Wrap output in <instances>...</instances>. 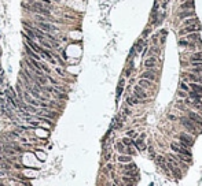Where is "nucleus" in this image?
<instances>
[{
    "instance_id": "1",
    "label": "nucleus",
    "mask_w": 202,
    "mask_h": 186,
    "mask_svg": "<svg viewBox=\"0 0 202 186\" xmlns=\"http://www.w3.org/2000/svg\"><path fill=\"white\" fill-rule=\"evenodd\" d=\"M22 7L29 12H34L36 15H44V16H51V4H43L39 2H29L28 4H22Z\"/></svg>"
},
{
    "instance_id": "2",
    "label": "nucleus",
    "mask_w": 202,
    "mask_h": 186,
    "mask_svg": "<svg viewBox=\"0 0 202 186\" xmlns=\"http://www.w3.org/2000/svg\"><path fill=\"white\" fill-rule=\"evenodd\" d=\"M177 144L181 145V146H184V148H188V149H190V148L194 145V137H192L191 134H188V133H180Z\"/></svg>"
},
{
    "instance_id": "3",
    "label": "nucleus",
    "mask_w": 202,
    "mask_h": 186,
    "mask_svg": "<svg viewBox=\"0 0 202 186\" xmlns=\"http://www.w3.org/2000/svg\"><path fill=\"white\" fill-rule=\"evenodd\" d=\"M202 29V26L199 25V23H192V25H187L184 26V28H181L179 30V36L183 37L186 36V34H190V33H199Z\"/></svg>"
},
{
    "instance_id": "4",
    "label": "nucleus",
    "mask_w": 202,
    "mask_h": 186,
    "mask_svg": "<svg viewBox=\"0 0 202 186\" xmlns=\"http://www.w3.org/2000/svg\"><path fill=\"white\" fill-rule=\"evenodd\" d=\"M171 149L173 150L175 153L183 155V156H186V158H191V156H192L191 150H190L188 148H184V146H181V145H179V144H177V141L171 142Z\"/></svg>"
},
{
    "instance_id": "5",
    "label": "nucleus",
    "mask_w": 202,
    "mask_h": 186,
    "mask_svg": "<svg viewBox=\"0 0 202 186\" xmlns=\"http://www.w3.org/2000/svg\"><path fill=\"white\" fill-rule=\"evenodd\" d=\"M179 120H180V123H181V124H183V126L187 129V132H188V133H191V134H197V133H199V130H197V129H198L197 124L192 123V122L190 120V119L187 118V116H181Z\"/></svg>"
},
{
    "instance_id": "6",
    "label": "nucleus",
    "mask_w": 202,
    "mask_h": 186,
    "mask_svg": "<svg viewBox=\"0 0 202 186\" xmlns=\"http://www.w3.org/2000/svg\"><path fill=\"white\" fill-rule=\"evenodd\" d=\"M181 78L183 81L181 82H194V84H202V75H198V74H192V72H183L181 74Z\"/></svg>"
},
{
    "instance_id": "7",
    "label": "nucleus",
    "mask_w": 202,
    "mask_h": 186,
    "mask_svg": "<svg viewBox=\"0 0 202 186\" xmlns=\"http://www.w3.org/2000/svg\"><path fill=\"white\" fill-rule=\"evenodd\" d=\"M36 23V28H39L40 30L45 32V33H54V32H58V28L54 25H51L49 22H34Z\"/></svg>"
},
{
    "instance_id": "8",
    "label": "nucleus",
    "mask_w": 202,
    "mask_h": 186,
    "mask_svg": "<svg viewBox=\"0 0 202 186\" xmlns=\"http://www.w3.org/2000/svg\"><path fill=\"white\" fill-rule=\"evenodd\" d=\"M187 118L195 123L197 126H202V115L198 114L197 111H191V110H187Z\"/></svg>"
},
{
    "instance_id": "9",
    "label": "nucleus",
    "mask_w": 202,
    "mask_h": 186,
    "mask_svg": "<svg viewBox=\"0 0 202 186\" xmlns=\"http://www.w3.org/2000/svg\"><path fill=\"white\" fill-rule=\"evenodd\" d=\"M140 78H143V80H148V81H151V82H156V81L158 80V78H157L156 68H148V70H146L144 72H142Z\"/></svg>"
},
{
    "instance_id": "10",
    "label": "nucleus",
    "mask_w": 202,
    "mask_h": 186,
    "mask_svg": "<svg viewBox=\"0 0 202 186\" xmlns=\"http://www.w3.org/2000/svg\"><path fill=\"white\" fill-rule=\"evenodd\" d=\"M133 96L136 98H139V100H144V101H147V93H146V90L143 88H140L139 85H136L135 86V89H133Z\"/></svg>"
},
{
    "instance_id": "11",
    "label": "nucleus",
    "mask_w": 202,
    "mask_h": 186,
    "mask_svg": "<svg viewBox=\"0 0 202 186\" xmlns=\"http://www.w3.org/2000/svg\"><path fill=\"white\" fill-rule=\"evenodd\" d=\"M23 49H25V54H26V56H28V58H32V59L37 60V62H41V56H40V55H37L34 51H32V49L29 48L26 44H23Z\"/></svg>"
},
{
    "instance_id": "12",
    "label": "nucleus",
    "mask_w": 202,
    "mask_h": 186,
    "mask_svg": "<svg viewBox=\"0 0 202 186\" xmlns=\"http://www.w3.org/2000/svg\"><path fill=\"white\" fill-rule=\"evenodd\" d=\"M177 44H179V46H184V48H191V49H195V45H197L195 42L188 41V40H186L184 37L179 40V42H177Z\"/></svg>"
},
{
    "instance_id": "13",
    "label": "nucleus",
    "mask_w": 202,
    "mask_h": 186,
    "mask_svg": "<svg viewBox=\"0 0 202 186\" xmlns=\"http://www.w3.org/2000/svg\"><path fill=\"white\" fill-rule=\"evenodd\" d=\"M156 64H157V58L156 56H150V58H147V59L144 60V67L147 70L148 68H154Z\"/></svg>"
},
{
    "instance_id": "14",
    "label": "nucleus",
    "mask_w": 202,
    "mask_h": 186,
    "mask_svg": "<svg viewBox=\"0 0 202 186\" xmlns=\"http://www.w3.org/2000/svg\"><path fill=\"white\" fill-rule=\"evenodd\" d=\"M184 38L188 40V41H192V42H199L201 41V36L199 33H190V34H186Z\"/></svg>"
},
{
    "instance_id": "15",
    "label": "nucleus",
    "mask_w": 202,
    "mask_h": 186,
    "mask_svg": "<svg viewBox=\"0 0 202 186\" xmlns=\"http://www.w3.org/2000/svg\"><path fill=\"white\" fill-rule=\"evenodd\" d=\"M191 16H195V12H194V8L191 10H187V11H183V12L179 14V19H187V18H191Z\"/></svg>"
},
{
    "instance_id": "16",
    "label": "nucleus",
    "mask_w": 202,
    "mask_h": 186,
    "mask_svg": "<svg viewBox=\"0 0 202 186\" xmlns=\"http://www.w3.org/2000/svg\"><path fill=\"white\" fill-rule=\"evenodd\" d=\"M133 146L136 148L137 150H144V149H146V144H144V140H142V138L133 140Z\"/></svg>"
},
{
    "instance_id": "17",
    "label": "nucleus",
    "mask_w": 202,
    "mask_h": 186,
    "mask_svg": "<svg viewBox=\"0 0 202 186\" xmlns=\"http://www.w3.org/2000/svg\"><path fill=\"white\" fill-rule=\"evenodd\" d=\"M117 162H118L120 164L129 163V162H132V156H129V155H118L117 156Z\"/></svg>"
},
{
    "instance_id": "18",
    "label": "nucleus",
    "mask_w": 202,
    "mask_h": 186,
    "mask_svg": "<svg viewBox=\"0 0 202 186\" xmlns=\"http://www.w3.org/2000/svg\"><path fill=\"white\" fill-rule=\"evenodd\" d=\"M188 88H190V90H192V92H197V93H201V94H202V84H194V82H188Z\"/></svg>"
},
{
    "instance_id": "19",
    "label": "nucleus",
    "mask_w": 202,
    "mask_h": 186,
    "mask_svg": "<svg viewBox=\"0 0 202 186\" xmlns=\"http://www.w3.org/2000/svg\"><path fill=\"white\" fill-rule=\"evenodd\" d=\"M137 85H139L140 88H143V89H150L151 86H153V82H151V81H148V80H143V78H140Z\"/></svg>"
},
{
    "instance_id": "20",
    "label": "nucleus",
    "mask_w": 202,
    "mask_h": 186,
    "mask_svg": "<svg viewBox=\"0 0 202 186\" xmlns=\"http://www.w3.org/2000/svg\"><path fill=\"white\" fill-rule=\"evenodd\" d=\"M37 41L40 42V45L43 46V48H45V49H49V51H52L54 49V45L51 44V42L48 41V40H45V38H39Z\"/></svg>"
},
{
    "instance_id": "21",
    "label": "nucleus",
    "mask_w": 202,
    "mask_h": 186,
    "mask_svg": "<svg viewBox=\"0 0 202 186\" xmlns=\"http://www.w3.org/2000/svg\"><path fill=\"white\" fill-rule=\"evenodd\" d=\"M125 145L122 144L121 141H118V142H116V144H114V149L117 150V152L120 153V155H124V152H125Z\"/></svg>"
},
{
    "instance_id": "22",
    "label": "nucleus",
    "mask_w": 202,
    "mask_h": 186,
    "mask_svg": "<svg viewBox=\"0 0 202 186\" xmlns=\"http://www.w3.org/2000/svg\"><path fill=\"white\" fill-rule=\"evenodd\" d=\"M124 85H125V80L124 78H121L118 82V86H117V100L120 98V96H121L122 90H124Z\"/></svg>"
},
{
    "instance_id": "23",
    "label": "nucleus",
    "mask_w": 202,
    "mask_h": 186,
    "mask_svg": "<svg viewBox=\"0 0 202 186\" xmlns=\"http://www.w3.org/2000/svg\"><path fill=\"white\" fill-rule=\"evenodd\" d=\"M190 62H202V52H194L190 56Z\"/></svg>"
},
{
    "instance_id": "24",
    "label": "nucleus",
    "mask_w": 202,
    "mask_h": 186,
    "mask_svg": "<svg viewBox=\"0 0 202 186\" xmlns=\"http://www.w3.org/2000/svg\"><path fill=\"white\" fill-rule=\"evenodd\" d=\"M192 23H199V22H198V19H197V16H191V18H187V19H184V21H183L184 26L192 25Z\"/></svg>"
},
{
    "instance_id": "25",
    "label": "nucleus",
    "mask_w": 202,
    "mask_h": 186,
    "mask_svg": "<svg viewBox=\"0 0 202 186\" xmlns=\"http://www.w3.org/2000/svg\"><path fill=\"white\" fill-rule=\"evenodd\" d=\"M180 8L181 10H183V8H190V10L194 8V0H187L186 3H183V4L180 6Z\"/></svg>"
},
{
    "instance_id": "26",
    "label": "nucleus",
    "mask_w": 202,
    "mask_h": 186,
    "mask_svg": "<svg viewBox=\"0 0 202 186\" xmlns=\"http://www.w3.org/2000/svg\"><path fill=\"white\" fill-rule=\"evenodd\" d=\"M121 142L125 145V146H133V140L129 138V137H124L121 140Z\"/></svg>"
},
{
    "instance_id": "27",
    "label": "nucleus",
    "mask_w": 202,
    "mask_h": 186,
    "mask_svg": "<svg viewBox=\"0 0 202 186\" xmlns=\"http://www.w3.org/2000/svg\"><path fill=\"white\" fill-rule=\"evenodd\" d=\"M0 170H3V171H11V170H13V167H11L10 164H7V163H4V162H0Z\"/></svg>"
},
{
    "instance_id": "28",
    "label": "nucleus",
    "mask_w": 202,
    "mask_h": 186,
    "mask_svg": "<svg viewBox=\"0 0 202 186\" xmlns=\"http://www.w3.org/2000/svg\"><path fill=\"white\" fill-rule=\"evenodd\" d=\"M40 67H41V70L45 72V74H48V75L51 74V68H49L48 66H47L45 63H44V62H40Z\"/></svg>"
},
{
    "instance_id": "29",
    "label": "nucleus",
    "mask_w": 202,
    "mask_h": 186,
    "mask_svg": "<svg viewBox=\"0 0 202 186\" xmlns=\"http://www.w3.org/2000/svg\"><path fill=\"white\" fill-rule=\"evenodd\" d=\"M179 89H180V90H183V92H186V93H188V92H190V88H188V85H187L186 82H180Z\"/></svg>"
},
{
    "instance_id": "30",
    "label": "nucleus",
    "mask_w": 202,
    "mask_h": 186,
    "mask_svg": "<svg viewBox=\"0 0 202 186\" xmlns=\"http://www.w3.org/2000/svg\"><path fill=\"white\" fill-rule=\"evenodd\" d=\"M188 72H192V74H202V67H191L188 70Z\"/></svg>"
},
{
    "instance_id": "31",
    "label": "nucleus",
    "mask_w": 202,
    "mask_h": 186,
    "mask_svg": "<svg viewBox=\"0 0 202 186\" xmlns=\"http://www.w3.org/2000/svg\"><path fill=\"white\" fill-rule=\"evenodd\" d=\"M127 137L135 138V137H137V134H136V132H135V130H128V132H127Z\"/></svg>"
},
{
    "instance_id": "32",
    "label": "nucleus",
    "mask_w": 202,
    "mask_h": 186,
    "mask_svg": "<svg viewBox=\"0 0 202 186\" xmlns=\"http://www.w3.org/2000/svg\"><path fill=\"white\" fill-rule=\"evenodd\" d=\"M135 49H136L137 52H140L143 49V44H142V40H139V41L136 42V46H135Z\"/></svg>"
},
{
    "instance_id": "33",
    "label": "nucleus",
    "mask_w": 202,
    "mask_h": 186,
    "mask_svg": "<svg viewBox=\"0 0 202 186\" xmlns=\"http://www.w3.org/2000/svg\"><path fill=\"white\" fill-rule=\"evenodd\" d=\"M176 94L179 96V97H181V98H186V97H187V93H186V92H183V90H180V89L177 90Z\"/></svg>"
},
{
    "instance_id": "34",
    "label": "nucleus",
    "mask_w": 202,
    "mask_h": 186,
    "mask_svg": "<svg viewBox=\"0 0 202 186\" xmlns=\"http://www.w3.org/2000/svg\"><path fill=\"white\" fill-rule=\"evenodd\" d=\"M55 71H57V74H59L61 77L65 75V71H63V68H61V67H55Z\"/></svg>"
},
{
    "instance_id": "35",
    "label": "nucleus",
    "mask_w": 202,
    "mask_h": 186,
    "mask_svg": "<svg viewBox=\"0 0 202 186\" xmlns=\"http://www.w3.org/2000/svg\"><path fill=\"white\" fill-rule=\"evenodd\" d=\"M29 2H39V3H43V4H51V0H29Z\"/></svg>"
},
{
    "instance_id": "36",
    "label": "nucleus",
    "mask_w": 202,
    "mask_h": 186,
    "mask_svg": "<svg viewBox=\"0 0 202 186\" xmlns=\"http://www.w3.org/2000/svg\"><path fill=\"white\" fill-rule=\"evenodd\" d=\"M8 174H10V172H8V171H3V170H0V178H6V176H8Z\"/></svg>"
},
{
    "instance_id": "37",
    "label": "nucleus",
    "mask_w": 202,
    "mask_h": 186,
    "mask_svg": "<svg viewBox=\"0 0 202 186\" xmlns=\"http://www.w3.org/2000/svg\"><path fill=\"white\" fill-rule=\"evenodd\" d=\"M191 67H202V62H191Z\"/></svg>"
},
{
    "instance_id": "38",
    "label": "nucleus",
    "mask_w": 202,
    "mask_h": 186,
    "mask_svg": "<svg viewBox=\"0 0 202 186\" xmlns=\"http://www.w3.org/2000/svg\"><path fill=\"white\" fill-rule=\"evenodd\" d=\"M150 29H146V30L144 32H143V37H144V38H146V37H148V33H150Z\"/></svg>"
},
{
    "instance_id": "39",
    "label": "nucleus",
    "mask_w": 202,
    "mask_h": 186,
    "mask_svg": "<svg viewBox=\"0 0 202 186\" xmlns=\"http://www.w3.org/2000/svg\"><path fill=\"white\" fill-rule=\"evenodd\" d=\"M106 168H107V170H110V171H113L114 166L112 164V163H107V164H106Z\"/></svg>"
},
{
    "instance_id": "40",
    "label": "nucleus",
    "mask_w": 202,
    "mask_h": 186,
    "mask_svg": "<svg viewBox=\"0 0 202 186\" xmlns=\"http://www.w3.org/2000/svg\"><path fill=\"white\" fill-rule=\"evenodd\" d=\"M168 3H169V0H164V2H162V8H166Z\"/></svg>"
},
{
    "instance_id": "41",
    "label": "nucleus",
    "mask_w": 202,
    "mask_h": 186,
    "mask_svg": "<svg viewBox=\"0 0 202 186\" xmlns=\"http://www.w3.org/2000/svg\"><path fill=\"white\" fill-rule=\"evenodd\" d=\"M151 40H153V42H154V44H157V40H158V36H157V34H156V36H153V38H151Z\"/></svg>"
},
{
    "instance_id": "42",
    "label": "nucleus",
    "mask_w": 202,
    "mask_h": 186,
    "mask_svg": "<svg viewBox=\"0 0 202 186\" xmlns=\"http://www.w3.org/2000/svg\"><path fill=\"white\" fill-rule=\"evenodd\" d=\"M124 114H125V115H129V114H131V111H129L128 108H124Z\"/></svg>"
},
{
    "instance_id": "43",
    "label": "nucleus",
    "mask_w": 202,
    "mask_h": 186,
    "mask_svg": "<svg viewBox=\"0 0 202 186\" xmlns=\"http://www.w3.org/2000/svg\"><path fill=\"white\" fill-rule=\"evenodd\" d=\"M110 156H112V155H110V153H107V155H105V160H109V159H110Z\"/></svg>"
},
{
    "instance_id": "44",
    "label": "nucleus",
    "mask_w": 202,
    "mask_h": 186,
    "mask_svg": "<svg viewBox=\"0 0 202 186\" xmlns=\"http://www.w3.org/2000/svg\"><path fill=\"white\" fill-rule=\"evenodd\" d=\"M3 74H4V71H3V68L0 67V77H3Z\"/></svg>"
},
{
    "instance_id": "45",
    "label": "nucleus",
    "mask_w": 202,
    "mask_h": 186,
    "mask_svg": "<svg viewBox=\"0 0 202 186\" xmlns=\"http://www.w3.org/2000/svg\"><path fill=\"white\" fill-rule=\"evenodd\" d=\"M2 54H3V52H2V49H0V58H2Z\"/></svg>"
},
{
    "instance_id": "46",
    "label": "nucleus",
    "mask_w": 202,
    "mask_h": 186,
    "mask_svg": "<svg viewBox=\"0 0 202 186\" xmlns=\"http://www.w3.org/2000/svg\"><path fill=\"white\" fill-rule=\"evenodd\" d=\"M0 182H3V179H2V178H0Z\"/></svg>"
}]
</instances>
